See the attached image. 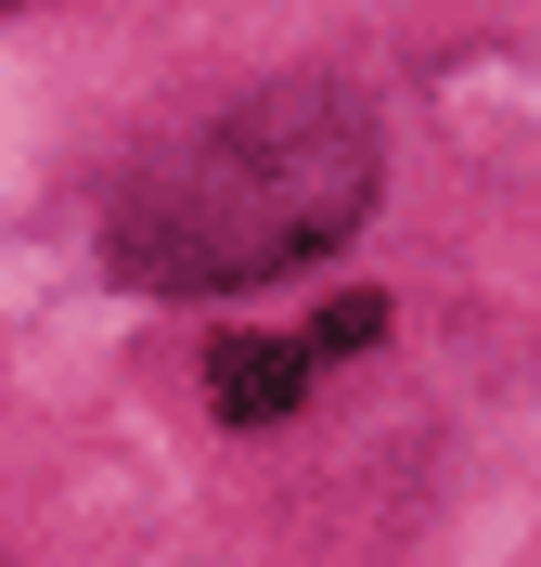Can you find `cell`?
<instances>
[{"label":"cell","mask_w":541,"mask_h":567,"mask_svg":"<svg viewBox=\"0 0 541 567\" xmlns=\"http://www.w3.org/2000/svg\"><path fill=\"white\" fill-rule=\"evenodd\" d=\"M310 374H323V361L296 349V336H232V349L207 361V400H219V425H271V413L310 400Z\"/></svg>","instance_id":"7a4b0ae2"},{"label":"cell","mask_w":541,"mask_h":567,"mask_svg":"<svg viewBox=\"0 0 541 567\" xmlns=\"http://www.w3.org/2000/svg\"><path fill=\"white\" fill-rule=\"evenodd\" d=\"M374 322H387L374 297H335V310H323V336H310V361H348V349H374Z\"/></svg>","instance_id":"3957f363"},{"label":"cell","mask_w":541,"mask_h":567,"mask_svg":"<svg viewBox=\"0 0 541 567\" xmlns=\"http://www.w3.org/2000/svg\"><path fill=\"white\" fill-rule=\"evenodd\" d=\"M361 207H374V116L335 78H284L129 168L116 271L155 297H232V284H271L296 258L348 246Z\"/></svg>","instance_id":"6da1fadb"}]
</instances>
